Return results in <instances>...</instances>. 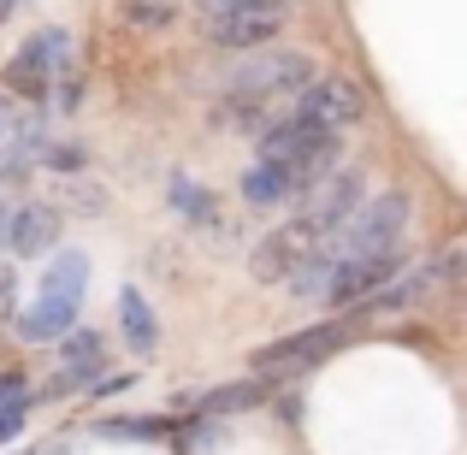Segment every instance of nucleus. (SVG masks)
Masks as SVG:
<instances>
[{
	"label": "nucleus",
	"instance_id": "19",
	"mask_svg": "<svg viewBox=\"0 0 467 455\" xmlns=\"http://www.w3.org/2000/svg\"><path fill=\"white\" fill-rule=\"evenodd\" d=\"M178 455H213L225 444V420H207V414H195V426H178Z\"/></svg>",
	"mask_w": 467,
	"mask_h": 455
},
{
	"label": "nucleus",
	"instance_id": "28",
	"mask_svg": "<svg viewBox=\"0 0 467 455\" xmlns=\"http://www.w3.org/2000/svg\"><path fill=\"white\" fill-rule=\"evenodd\" d=\"M0 237H6V195H0Z\"/></svg>",
	"mask_w": 467,
	"mask_h": 455
},
{
	"label": "nucleus",
	"instance_id": "27",
	"mask_svg": "<svg viewBox=\"0 0 467 455\" xmlns=\"http://www.w3.org/2000/svg\"><path fill=\"white\" fill-rule=\"evenodd\" d=\"M18 6H24V0H0V24H6V18H12Z\"/></svg>",
	"mask_w": 467,
	"mask_h": 455
},
{
	"label": "nucleus",
	"instance_id": "6",
	"mask_svg": "<svg viewBox=\"0 0 467 455\" xmlns=\"http://www.w3.org/2000/svg\"><path fill=\"white\" fill-rule=\"evenodd\" d=\"M462 266H467V254L462 249H444V254H432V261H420V266H402L397 278H390L385 290H373L361 307H349L343 319H367V314H409V307H426L438 296V290H450L462 278Z\"/></svg>",
	"mask_w": 467,
	"mask_h": 455
},
{
	"label": "nucleus",
	"instance_id": "7",
	"mask_svg": "<svg viewBox=\"0 0 467 455\" xmlns=\"http://www.w3.org/2000/svg\"><path fill=\"white\" fill-rule=\"evenodd\" d=\"M285 113L296 119V125H308V130H331V137H349V130L367 119V95H361V83H349L343 71H319L308 89H302L296 101L285 107Z\"/></svg>",
	"mask_w": 467,
	"mask_h": 455
},
{
	"label": "nucleus",
	"instance_id": "16",
	"mask_svg": "<svg viewBox=\"0 0 467 455\" xmlns=\"http://www.w3.org/2000/svg\"><path fill=\"white\" fill-rule=\"evenodd\" d=\"M119 331H125V349L130 355H160V319H154V307H149V296H142L137 284H125L119 290Z\"/></svg>",
	"mask_w": 467,
	"mask_h": 455
},
{
	"label": "nucleus",
	"instance_id": "12",
	"mask_svg": "<svg viewBox=\"0 0 467 455\" xmlns=\"http://www.w3.org/2000/svg\"><path fill=\"white\" fill-rule=\"evenodd\" d=\"M319 249V243L308 237V231H296L285 219L278 231H266L261 243L249 249V273H254V284H290V278L308 266V254Z\"/></svg>",
	"mask_w": 467,
	"mask_h": 455
},
{
	"label": "nucleus",
	"instance_id": "3",
	"mask_svg": "<svg viewBox=\"0 0 467 455\" xmlns=\"http://www.w3.org/2000/svg\"><path fill=\"white\" fill-rule=\"evenodd\" d=\"M78 66V47H71V30H59V24H42V30H30L18 42V54L0 66V95H18V101H30L36 113H47V101H54V83L59 71Z\"/></svg>",
	"mask_w": 467,
	"mask_h": 455
},
{
	"label": "nucleus",
	"instance_id": "14",
	"mask_svg": "<svg viewBox=\"0 0 467 455\" xmlns=\"http://www.w3.org/2000/svg\"><path fill=\"white\" fill-rule=\"evenodd\" d=\"M237 195H243V207H254V213H285V207L296 202V183H290L285 166L254 160V166L237 178Z\"/></svg>",
	"mask_w": 467,
	"mask_h": 455
},
{
	"label": "nucleus",
	"instance_id": "2",
	"mask_svg": "<svg viewBox=\"0 0 467 455\" xmlns=\"http://www.w3.org/2000/svg\"><path fill=\"white\" fill-rule=\"evenodd\" d=\"M314 78H319V59L302 54V47H254V54H243L237 66L225 71V95L261 107V113H278V107H290Z\"/></svg>",
	"mask_w": 467,
	"mask_h": 455
},
{
	"label": "nucleus",
	"instance_id": "11",
	"mask_svg": "<svg viewBox=\"0 0 467 455\" xmlns=\"http://www.w3.org/2000/svg\"><path fill=\"white\" fill-rule=\"evenodd\" d=\"M54 355H59V373H54V385H42V402L47 397H78V390H89L107 373V337L95 326H71L54 343Z\"/></svg>",
	"mask_w": 467,
	"mask_h": 455
},
{
	"label": "nucleus",
	"instance_id": "20",
	"mask_svg": "<svg viewBox=\"0 0 467 455\" xmlns=\"http://www.w3.org/2000/svg\"><path fill=\"white\" fill-rule=\"evenodd\" d=\"M42 166H47V171H59V178H78V171H89V154H83L78 142H66V137H47Z\"/></svg>",
	"mask_w": 467,
	"mask_h": 455
},
{
	"label": "nucleus",
	"instance_id": "25",
	"mask_svg": "<svg viewBox=\"0 0 467 455\" xmlns=\"http://www.w3.org/2000/svg\"><path fill=\"white\" fill-rule=\"evenodd\" d=\"M18 385H24V373H12V367H0V397H12Z\"/></svg>",
	"mask_w": 467,
	"mask_h": 455
},
{
	"label": "nucleus",
	"instance_id": "5",
	"mask_svg": "<svg viewBox=\"0 0 467 455\" xmlns=\"http://www.w3.org/2000/svg\"><path fill=\"white\" fill-rule=\"evenodd\" d=\"M367 202V171L361 166H331L319 183H308V190L290 202V225L308 231L314 243H331L343 225H349V213Z\"/></svg>",
	"mask_w": 467,
	"mask_h": 455
},
{
	"label": "nucleus",
	"instance_id": "18",
	"mask_svg": "<svg viewBox=\"0 0 467 455\" xmlns=\"http://www.w3.org/2000/svg\"><path fill=\"white\" fill-rule=\"evenodd\" d=\"M36 402H42V390H30V385H18L12 397H0V450L12 444V438L30 426V414H36Z\"/></svg>",
	"mask_w": 467,
	"mask_h": 455
},
{
	"label": "nucleus",
	"instance_id": "24",
	"mask_svg": "<svg viewBox=\"0 0 467 455\" xmlns=\"http://www.w3.org/2000/svg\"><path fill=\"white\" fill-rule=\"evenodd\" d=\"M225 6H273V12H285V6H296V0H202V12H225Z\"/></svg>",
	"mask_w": 467,
	"mask_h": 455
},
{
	"label": "nucleus",
	"instance_id": "10",
	"mask_svg": "<svg viewBox=\"0 0 467 455\" xmlns=\"http://www.w3.org/2000/svg\"><path fill=\"white\" fill-rule=\"evenodd\" d=\"M202 36L225 54H254V47H278L285 36V12L273 6H225V12H207Z\"/></svg>",
	"mask_w": 467,
	"mask_h": 455
},
{
	"label": "nucleus",
	"instance_id": "29",
	"mask_svg": "<svg viewBox=\"0 0 467 455\" xmlns=\"http://www.w3.org/2000/svg\"><path fill=\"white\" fill-rule=\"evenodd\" d=\"M24 455H42V450H24Z\"/></svg>",
	"mask_w": 467,
	"mask_h": 455
},
{
	"label": "nucleus",
	"instance_id": "1",
	"mask_svg": "<svg viewBox=\"0 0 467 455\" xmlns=\"http://www.w3.org/2000/svg\"><path fill=\"white\" fill-rule=\"evenodd\" d=\"M89 284H95V266L83 249H54L42 261V278H36V296L18 302L12 314V331L18 343L30 349H54L71 326H83V302H89Z\"/></svg>",
	"mask_w": 467,
	"mask_h": 455
},
{
	"label": "nucleus",
	"instance_id": "22",
	"mask_svg": "<svg viewBox=\"0 0 467 455\" xmlns=\"http://www.w3.org/2000/svg\"><path fill=\"white\" fill-rule=\"evenodd\" d=\"M18 261H0V326H12V314H18Z\"/></svg>",
	"mask_w": 467,
	"mask_h": 455
},
{
	"label": "nucleus",
	"instance_id": "26",
	"mask_svg": "<svg viewBox=\"0 0 467 455\" xmlns=\"http://www.w3.org/2000/svg\"><path fill=\"white\" fill-rule=\"evenodd\" d=\"M12 125H18V119H12V107H6V95H0V142L12 137Z\"/></svg>",
	"mask_w": 467,
	"mask_h": 455
},
{
	"label": "nucleus",
	"instance_id": "13",
	"mask_svg": "<svg viewBox=\"0 0 467 455\" xmlns=\"http://www.w3.org/2000/svg\"><path fill=\"white\" fill-rule=\"evenodd\" d=\"M278 390H273V378H237V385H213L207 397H195L190 402V414H207V420H237V414H249V408H261V402H273Z\"/></svg>",
	"mask_w": 467,
	"mask_h": 455
},
{
	"label": "nucleus",
	"instance_id": "15",
	"mask_svg": "<svg viewBox=\"0 0 467 455\" xmlns=\"http://www.w3.org/2000/svg\"><path fill=\"white\" fill-rule=\"evenodd\" d=\"M166 207L183 219V225H195V231L219 225V195L207 190L202 178H190L183 166H171V171H166Z\"/></svg>",
	"mask_w": 467,
	"mask_h": 455
},
{
	"label": "nucleus",
	"instance_id": "4",
	"mask_svg": "<svg viewBox=\"0 0 467 455\" xmlns=\"http://www.w3.org/2000/svg\"><path fill=\"white\" fill-rule=\"evenodd\" d=\"M409 219H414V195L409 190H385V195H367L361 207L349 213V225L326 243L337 261H367V254H385L402 249L409 237Z\"/></svg>",
	"mask_w": 467,
	"mask_h": 455
},
{
	"label": "nucleus",
	"instance_id": "9",
	"mask_svg": "<svg viewBox=\"0 0 467 455\" xmlns=\"http://www.w3.org/2000/svg\"><path fill=\"white\" fill-rule=\"evenodd\" d=\"M0 249H12V261H47L54 249H66V213L54 202H18L6 207V237Z\"/></svg>",
	"mask_w": 467,
	"mask_h": 455
},
{
	"label": "nucleus",
	"instance_id": "23",
	"mask_svg": "<svg viewBox=\"0 0 467 455\" xmlns=\"http://www.w3.org/2000/svg\"><path fill=\"white\" fill-rule=\"evenodd\" d=\"M125 390H137V373H101L89 390H83V397H89V402H107V397H125Z\"/></svg>",
	"mask_w": 467,
	"mask_h": 455
},
{
	"label": "nucleus",
	"instance_id": "8",
	"mask_svg": "<svg viewBox=\"0 0 467 455\" xmlns=\"http://www.w3.org/2000/svg\"><path fill=\"white\" fill-rule=\"evenodd\" d=\"M349 319H326V326H308V331H290V337H273L249 355V373L254 378H285V373H308L326 355H337L349 343Z\"/></svg>",
	"mask_w": 467,
	"mask_h": 455
},
{
	"label": "nucleus",
	"instance_id": "17",
	"mask_svg": "<svg viewBox=\"0 0 467 455\" xmlns=\"http://www.w3.org/2000/svg\"><path fill=\"white\" fill-rule=\"evenodd\" d=\"M171 432H178L171 414H107V420H95V438H107V444H166Z\"/></svg>",
	"mask_w": 467,
	"mask_h": 455
},
{
	"label": "nucleus",
	"instance_id": "21",
	"mask_svg": "<svg viewBox=\"0 0 467 455\" xmlns=\"http://www.w3.org/2000/svg\"><path fill=\"white\" fill-rule=\"evenodd\" d=\"M125 24H137V30H171L178 6H166V0H125Z\"/></svg>",
	"mask_w": 467,
	"mask_h": 455
}]
</instances>
